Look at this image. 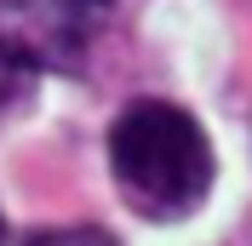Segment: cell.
<instances>
[{
  "label": "cell",
  "mask_w": 252,
  "mask_h": 246,
  "mask_svg": "<svg viewBox=\"0 0 252 246\" xmlns=\"http://www.w3.org/2000/svg\"><path fill=\"white\" fill-rule=\"evenodd\" d=\"M97 6H103V0H97Z\"/></svg>",
  "instance_id": "obj_6"
},
{
  "label": "cell",
  "mask_w": 252,
  "mask_h": 246,
  "mask_svg": "<svg viewBox=\"0 0 252 246\" xmlns=\"http://www.w3.org/2000/svg\"><path fill=\"white\" fill-rule=\"evenodd\" d=\"M29 92H34V69H29V63H17L12 52L0 46V121L29 103Z\"/></svg>",
  "instance_id": "obj_3"
},
{
  "label": "cell",
  "mask_w": 252,
  "mask_h": 246,
  "mask_svg": "<svg viewBox=\"0 0 252 246\" xmlns=\"http://www.w3.org/2000/svg\"><path fill=\"white\" fill-rule=\"evenodd\" d=\"M0 246H6V217H0Z\"/></svg>",
  "instance_id": "obj_5"
},
{
  "label": "cell",
  "mask_w": 252,
  "mask_h": 246,
  "mask_svg": "<svg viewBox=\"0 0 252 246\" xmlns=\"http://www.w3.org/2000/svg\"><path fill=\"white\" fill-rule=\"evenodd\" d=\"M23 246H121V241L97 223H69V229H34Z\"/></svg>",
  "instance_id": "obj_4"
},
{
  "label": "cell",
  "mask_w": 252,
  "mask_h": 246,
  "mask_svg": "<svg viewBox=\"0 0 252 246\" xmlns=\"http://www.w3.org/2000/svg\"><path fill=\"white\" fill-rule=\"evenodd\" d=\"M109 166L138 217L172 223L206 200L218 160H212V143L189 109L143 97L109 126Z\"/></svg>",
  "instance_id": "obj_1"
},
{
  "label": "cell",
  "mask_w": 252,
  "mask_h": 246,
  "mask_svg": "<svg viewBox=\"0 0 252 246\" xmlns=\"http://www.w3.org/2000/svg\"><path fill=\"white\" fill-rule=\"evenodd\" d=\"M97 0H0V46L29 69H80Z\"/></svg>",
  "instance_id": "obj_2"
}]
</instances>
